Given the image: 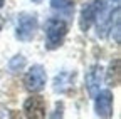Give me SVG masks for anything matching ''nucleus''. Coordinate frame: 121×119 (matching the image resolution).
<instances>
[{"mask_svg":"<svg viewBox=\"0 0 121 119\" xmlns=\"http://www.w3.org/2000/svg\"><path fill=\"white\" fill-rule=\"evenodd\" d=\"M51 119H62V104H57L56 106V111H54Z\"/></svg>","mask_w":121,"mask_h":119,"instance_id":"nucleus-12","label":"nucleus"},{"mask_svg":"<svg viewBox=\"0 0 121 119\" xmlns=\"http://www.w3.org/2000/svg\"><path fill=\"white\" fill-rule=\"evenodd\" d=\"M119 77H121L119 59H114V61L109 64V67H108V74H106V81H108V84H109V86H119Z\"/></svg>","mask_w":121,"mask_h":119,"instance_id":"nucleus-9","label":"nucleus"},{"mask_svg":"<svg viewBox=\"0 0 121 119\" xmlns=\"http://www.w3.org/2000/svg\"><path fill=\"white\" fill-rule=\"evenodd\" d=\"M51 5L56 12L62 13V15H71L74 12V4L72 0H51Z\"/></svg>","mask_w":121,"mask_h":119,"instance_id":"nucleus-10","label":"nucleus"},{"mask_svg":"<svg viewBox=\"0 0 121 119\" xmlns=\"http://www.w3.org/2000/svg\"><path fill=\"white\" fill-rule=\"evenodd\" d=\"M96 114L101 119H109L113 114V94L111 91H99L96 94Z\"/></svg>","mask_w":121,"mask_h":119,"instance_id":"nucleus-6","label":"nucleus"},{"mask_svg":"<svg viewBox=\"0 0 121 119\" xmlns=\"http://www.w3.org/2000/svg\"><path fill=\"white\" fill-rule=\"evenodd\" d=\"M24 114L27 119H45V101L40 96H32L24 102Z\"/></svg>","mask_w":121,"mask_h":119,"instance_id":"nucleus-5","label":"nucleus"},{"mask_svg":"<svg viewBox=\"0 0 121 119\" xmlns=\"http://www.w3.org/2000/svg\"><path fill=\"white\" fill-rule=\"evenodd\" d=\"M25 67V57L24 55H15L10 59V62H9V70L10 72H19Z\"/></svg>","mask_w":121,"mask_h":119,"instance_id":"nucleus-11","label":"nucleus"},{"mask_svg":"<svg viewBox=\"0 0 121 119\" xmlns=\"http://www.w3.org/2000/svg\"><path fill=\"white\" fill-rule=\"evenodd\" d=\"M2 27H4V19L0 17V30H2Z\"/></svg>","mask_w":121,"mask_h":119,"instance_id":"nucleus-13","label":"nucleus"},{"mask_svg":"<svg viewBox=\"0 0 121 119\" xmlns=\"http://www.w3.org/2000/svg\"><path fill=\"white\" fill-rule=\"evenodd\" d=\"M45 81H47V74H45V69L42 66H32L29 69V72L25 74L24 77V84H25V89L29 92H39L44 89L45 86Z\"/></svg>","mask_w":121,"mask_h":119,"instance_id":"nucleus-3","label":"nucleus"},{"mask_svg":"<svg viewBox=\"0 0 121 119\" xmlns=\"http://www.w3.org/2000/svg\"><path fill=\"white\" fill-rule=\"evenodd\" d=\"M76 72H60L54 77V91L56 92H67L74 84Z\"/></svg>","mask_w":121,"mask_h":119,"instance_id":"nucleus-8","label":"nucleus"},{"mask_svg":"<svg viewBox=\"0 0 121 119\" xmlns=\"http://www.w3.org/2000/svg\"><path fill=\"white\" fill-rule=\"evenodd\" d=\"M103 84V67L101 66H91V69L86 74V87L91 97H96Z\"/></svg>","mask_w":121,"mask_h":119,"instance_id":"nucleus-7","label":"nucleus"},{"mask_svg":"<svg viewBox=\"0 0 121 119\" xmlns=\"http://www.w3.org/2000/svg\"><path fill=\"white\" fill-rule=\"evenodd\" d=\"M32 2H34V4H40V2H42V0H32Z\"/></svg>","mask_w":121,"mask_h":119,"instance_id":"nucleus-15","label":"nucleus"},{"mask_svg":"<svg viewBox=\"0 0 121 119\" xmlns=\"http://www.w3.org/2000/svg\"><path fill=\"white\" fill-rule=\"evenodd\" d=\"M4 4H5V0H0V8L4 7Z\"/></svg>","mask_w":121,"mask_h":119,"instance_id":"nucleus-14","label":"nucleus"},{"mask_svg":"<svg viewBox=\"0 0 121 119\" xmlns=\"http://www.w3.org/2000/svg\"><path fill=\"white\" fill-rule=\"evenodd\" d=\"M37 17L34 15V13H20L19 15V20H17V32H15V35H17L19 40H32L34 35H35V30H37Z\"/></svg>","mask_w":121,"mask_h":119,"instance_id":"nucleus-2","label":"nucleus"},{"mask_svg":"<svg viewBox=\"0 0 121 119\" xmlns=\"http://www.w3.org/2000/svg\"><path fill=\"white\" fill-rule=\"evenodd\" d=\"M106 5V0H93L91 4H87L79 17V27L81 30H89V27L96 22V17L99 15V12L103 10V7Z\"/></svg>","mask_w":121,"mask_h":119,"instance_id":"nucleus-4","label":"nucleus"},{"mask_svg":"<svg viewBox=\"0 0 121 119\" xmlns=\"http://www.w3.org/2000/svg\"><path fill=\"white\" fill-rule=\"evenodd\" d=\"M66 34H67V25L64 20L49 19L45 22V47L49 50L60 47L64 42Z\"/></svg>","mask_w":121,"mask_h":119,"instance_id":"nucleus-1","label":"nucleus"}]
</instances>
